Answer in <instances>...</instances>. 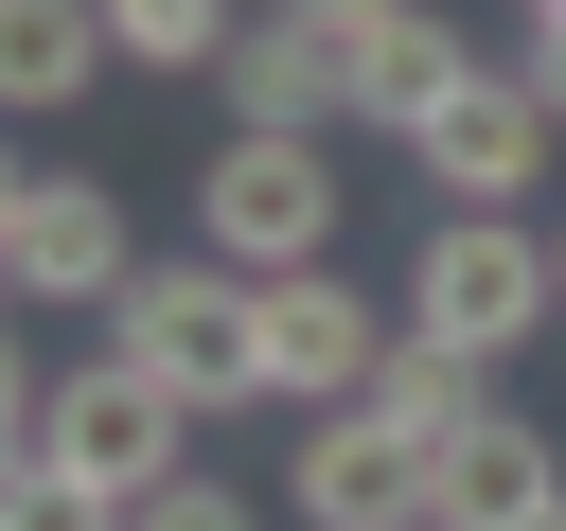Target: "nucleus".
<instances>
[{
    "label": "nucleus",
    "instance_id": "2eb2a0df",
    "mask_svg": "<svg viewBox=\"0 0 566 531\" xmlns=\"http://www.w3.org/2000/svg\"><path fill=\"white\" fill-rule=\"evenodd\" d=\"M124 531H265V496H248V478H212V460H177V478H159Z\"/></svg>",
    "mask_w": 566,
    "mask_h": 531
},
{
    "label": "nucleus",
    "instance_id": "9d476101",
    "mask_svg": "<svg viewBox=\"0 0 566 531\" xmlns=\"http://www.w3.org/2000/svg\"><path fill=\"white\" fill-rule=\"evenodd\" d=\"M566 496V442L531 425V407H478L460 442H442V478H424V531H531Z\"/></svg>",
    "mask_w": 566,
    "mask_h": 531
},
{
    "label": "nucleus",
    "instance_id": "f257e3e1",
    "mask_svg": "<svg viewBox=\"0 0 566 531\" xmlns=\"http://www.w3.org/2000/svg\"><path fill=\"white\" fill-rule=\"evenodd\" d=\"M336 230H354V195H336V142L318 124H230L195 159V248L212 266L283 283V266H336Z\"/></svg>",
    "mask_w": 566,
    "mask_h": 531
},
{
    "label": "nucleus",
    "instance_id": "b1692460",
    "mask_svg": "<svg viewBox=\"0 0 566 531\" xmlns=\"http://www.w3.org/2000/svg\"><path fill=\"white\" fill-rule=\"evenodd\" d=\"M531 531H566V496H548V513H531Z\"/></svg>",
    "mask_w": 566,
    "mask_h": 531
},
{
    "label": "nucleus",
    "instance_id": "4468645a",
    "mask_svg": "<svg viewBox=\"0 0 566 531\" xmlns=\"http://www.w3.org/2000/svg\"><path fill=\"white\" fill-rule=\"evenodd\" d=\"M106 18V71H230L248 0H88Z\"/></svg>",
    "mask_w": 566,
    "mask_h": 531
},
{
    "label": "nucleus",
    "instance_id": "39448f33",
    "mask_svg": "<svg viewBox=\"0 0 566 531\" xmlns=\"http://www.w3.org/2000/svg\"><path fill=\"white\" fill-rule=\"evenodd\" d=\"M548 142H566V124H548V106H531V88L495 71V53H478V71H460V88L424 106V124H407V159H424V195H442V212H531Z\"/></svg>",
    "mask_w": 566,
    "mask_h": 531
},
{
    "label": "nucleus",
    "instance_id": "ddd939ff",
    "mask_svg": "<svg viewBox=\"0 0 566 531\" xmlns=\"http://www.w3.org/2000/svg\"><path fill=\"white\" fill-rule=\"evenodd\" d=\"M460 71H478V35H460L442 0H389V18H371V124H389V142H407Z\"/></svg>",
    "mask_w": 566,
    "mask_h": 531
},
{
    "label": "nucleus",
    "instance_id": "412c9836",
    "mask_svg": "<svg viewBox=\"0 0 566 531\" xmlns=\"http://www.w3.org/2000/svg\"><path fill=\"white\" fill-rule=\"evenodd\" d=\"M513 18H566V0H513Z\"/></svg>",
    "mask_w": 566,
    "mask_h": 531
},
{
    "label": "nucleus",
    "instance_id": "a211bd4d",
    "mask_svg": "<svg viewBox=\"0 0 566 531\" xmlns=\"http://www.w3.org/2000/svg\"><path fill=\"white\" fill-rule=\"evenodd\" d=\"M513 88H531V106L566 124V18H531V35H513Z\"/></svg>",
    "mask_w": 566,
    "mask_h": 531
},
{
    "label": "nucleus",
    "instance_id": "393cba45",
    "mask_svg": "<svg viewBox=\"0 0 566 531\" xmlns=\"http://www.w3.org/2000/svg\"><path fill=\"white\" fill-rule=\"evenodd\" d=\"M0 531H18V513H0Z\"/></svg>",
    "mask_w": 566,
    "mask_h": 531
},
{
    "label": "nucleus",
    "instance_id": "5701e85b",
    "mask_svg": "<svg viewBox=\"0 0 566 531\" xmlns=\"http://www.w3.org/2000/svg\"><path fill=\"white\" fill-rule=\"evenodd\" d=\"M548 283H566V230H548Z\"/></svg>",
    "mask_w": 566,
    "mask_h": 531
},
{
    "label": "nucleus",
    "instance_id": "9b49d317",
    "mask_svg": "<svg viewBox=\"0 0 566 531\" xmlns=\"http://www.w3.org/2000/svg\"><path fill=\"white\" fill-rule=\"evenodd\" d=\"M88 88H106V18L88 0H0V124L88 106Z\"/></svg>",
    "mask_w": 566,
    "mask_h": 531
},
{
    "label": "nucleus",
    "instance_id": "1a4fd4ad",
    "mask_svg": "<svg viewBox=\"0 0 566 531\" xmlns=\"http://www.w3.org/2000/svg\"><path fill=\"white\" fill-rule=\"evenodd\" d=\"M230 106L248 124H371V18H248Z\"/></svg>",
    "mask_w": 566,
    "mask_h": 531
},
{
    "label": "nucleus",
    "instance_id": "20e7f679",
    "mask_svg": "<svg viewBox=\"0 0 566 531\" xmlns=\"http://www.w3.org/2000/svg\"><path fill=\"white\" fill-rule=\"evenodd\" d=\"M177 460H195V407H177V389H142L124 354H88V372H53V389H35V478H71V496L142 513Z\"/></svg>",
    "mask_w": 566,
    "mask_h": 531
},
{
    "label": "nucleus",
    "instance_id": "7ed1b4c3",
    "mask_svg": "<svg viewBox=\"0 0 566 531\" xmlns=\"http://www.w3.org/2000/svg\"><path fill=\"white\" fill-rule=\"evenodd\" d=\"M106 354L142 372V389H177V407H265V336H248V266H142L124 301H106Z\"/></svg>",
    "mask_w": 566,
    "mask_h": 531
},
{
    "label": "nucleus",
    "instance_id": "6e6552de",
    "mask_svg": "<svg viewBox=\"0 0 566 531\" xmlns=\"http://www.w3.org/2000/svg\"><path fill=\"white\" fill-rule=\"evenodd\" d=\"M0 283H18V301H53V319H106V301L142 283L124 195H106V177H35V195H18V230H0Z\"/></svg>",
    "mask_w": 566,
    "mask_h": 531
},
{
    "label": "nucleus",
    "instance_id": "4be33fe9",
    "mask_svg": "<svg viewBox=\"0 0 566 531\" xmlns=\"http://www.w3.org/2000/svg\"><path fill=\"white\" fill-rule=\"evenodd\" d=\"M0 336H18V283H0Z\"/></svg>",
    "mask_w": 566,
    "mask_h": 531
},
{
    "label": "nucleus",
    "instance_id": "aec40b11",
    "mask_svg": "<svg viewBox=\"0 0 566 531\" xmlns=\"http://www.w3.org/2000/svg\"><path fill=\"white\" fill-rule=\"evenodd\" d=\"M265 18H389V0H265Z\"/></svg>",
    "mask_w": 566,
    "mask_h": 531
},
{
    "label": "nucleus",
    "instance_id": "f8f14e48",
    "mask_svg": "<svg viewBox=\"0 0 566 531\" xmlns=\"http://www.w3.org/2000/svg\"><path fill=\"white\" fill-rule=\"evenodd\" d=\"M354 407H389V425H407V442H424V460H442V442H460V425H478V407H495V372H478V354H442V336H407V319H389V354H371V389H354Z\"/></svg>",
    "mask_w": 566,
    "mask_h": 531
},
{
    "label": "nucleus",
    "instance_id": "dca6fc26",
    "mask_svg": "<svg viewBox=\"0 0 566 531\" xmlns=\"http://www.w3.org/2000/svg\"><path fill=\"white\" fill-rule=\"evenodd\" d=\"M35 389H53V372H35V354H18V336H0V496H18V478H35Z\"/></svg>",
    "mask_w": 566,
    "mask_h": 531
},
{
    "label": "nucleus",
    "instance_id": "423d86ee",
    "mask_svg": "<svg viewBox=\"0 0 566 531\" xmlns=\"http://www.w3.org/2000/svg\"><path fill=\"white\" fill-rule=\"evenodd\" d=\"M248 336H265V407H354L389 354V301L354 266H283V283H248Z\"/></svg>",
    "mask_w": 566,
    "mask_h": 531
},
{
    "label": "nucleus",
    "instance_id": "6ab92c4d",
    "mask_svg": "<svg viewBox=\"0 0 566 531\" xmlns=\"http://www.w3.org/2000/svg\"><path fill=\"white\" fill-rule=\"evenodd\" d=\"M18 195H35V159H18V142H0V230H18Z\"/></svg>",
    "mask_w": 566,
    "mask_h": 531
},
{
    "label": "nucleus",
    "instance_id": "0eeeda50",
    "mask_svg": "<svg viewBox=\"0 0 566 531\" xmlns=\"http://www.w3.org/2000/svg\"><path fill=\"white\" fill-rule=\"evenodd\" d=\"M424 442L389 425V407H301V442H283V513L301 531H424Z\"/></svg>",
    "mask_w": 566,
    "mask_h": 531
},
{
    "label": "nucleus",
    "instance_id": "f03ea898",
    "mask_svg": "<svg viewBox=\"0 0 566 531\" xmlns=\"http://www.w3.org/2000/svg\"><path fill=\"white\" fill-rule=\"evenodd\" d=\"M389 319H407V336H442V354H478V372H513V354L566 319V283H548V230H531V212H442Z\"/></svg>",
    "mask_w": 566,
    "mask_h": 531
},
{
    "label": "nucleus",
    "instance_id": "f3484780",
    "mask_svg": "<svg viewBox=\"0 0 566 531\" xmlns=\"http://www.w3.org/2000/svg\"><path fill=\"white\" fill-rule=\"evenodd\" d=\"M0 513H18V531H124V513H106V496H71V478H18Z\"/></svg>",
    "mask_w": 566,
    "mask_h": 531
}]
</instances>
